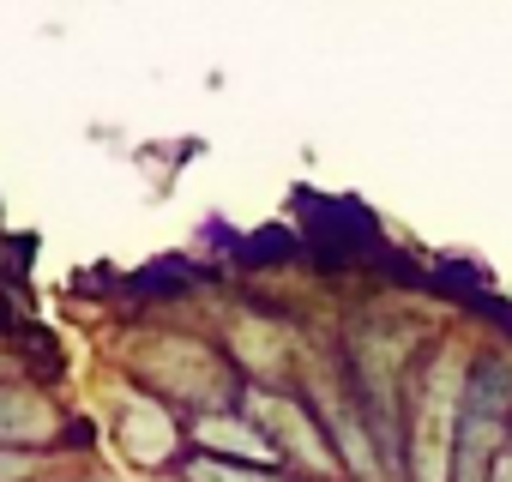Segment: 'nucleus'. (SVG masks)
Masks as SVG:
<instances>
[{
	"mask_svg": "<svg viewBox=\"0 0 512 482\" xmlns=\"http://www.w3.org/2000/svg\"><path fill=\"white\" fill-rule=\"evenodd\" d=\"M512 434V362L488 356L464 380L458 404V452H452V482H494V464Z\"/></svg>",
	"mask_w": 512,
	"mask_h": 482,
	"instance_id": "f257e3e1",
	"label": "nucleus"
},
{
	"mask_svg": "<svg viewBox=\"0 0 512 482\" xmlns=\"http://www.w3.org/2000/svg\"><path fill=\"white\" fill-rule=\"evenodd\" d=\"M458 404H464V368H458V356H440V362L428 368L422 404H416V452H410L416 482H452Z\"/></svg>",
	"mask_w": 512,
	"mask_h": 482,
	"instance_id": "f03ea898",
	"label": "nucleus"
},
{
	"mask_svg": "<svg viewBox=\"0 0 512 482\" xmlns=\"http://www.w3.org/2000/svg\"><path fill=\"white\" fill-rule=\"evenodd\" d=\"M49 434H55L49 398H37L31 386H0V446H43Z\"/></svg>",
	"mask_w": 512,
	"mask_h": 482,
	"instance_id": "7ed1b4c3",
	"label": "nucleus"
},
{
	"mask_svg": "<svg viewBox=\"0 0 512 482\" xmlns=\"http://www.w3.org/2000/svg\"><path fill=\"white\" fill-rule=\"evenodd\" d=\"M121 440H127V452H133L139 464H157V458L175 446V422H169L157 404L127 398V410H121Z\"/></svg>",
	"mask_w": 512,
	"mask_h": 482,
	"instance_id": "20e7f679",
	"label": "nucleus"
},
{
	"mask_svg": "<svg viewBox=\"0 0 512 482\" xmlns=\"http://www.w3.org/2000/svg\"><path fill=\"white\" fill-rule=\"evenodd\" d=\"M199 440H205V446H217V452H229V458H272V452H278L272 440H260L247 422H217V416H205V422H199Z\"/></svg>",
	"mask_w": 512,
	"mask_h": 482,
	"instance_id": "39448f33",
	"label": "nucleus"
},
{
	"mask_svg": "<svg viewBox=\"0 0 512 482\" xmlns=\"http://www.w3.org/2000/svg\"><path fill=\"white\" fill-rule=\"evenodd\" d=\"M260 410H266V416L284 428V440H290V446H302V458H308V464H320V470H326V446L314 440V428H308V416H302V410H290V404H272V398H266Z\"/></svg>",
	"mask_w": 512,
	"mask_h": 482,
	"instance_id": "423d86ee",
	"label": "nucleus"
},
{
	"mask_svg": "<svg viewBox=\"0 0 512 482\" xmlns=\"http://www.w3.org/2000/svg\"><path fill=\"white\" fill-rule=\"evenodd\" d=\"M187 476H193V482H278V476H266V470H247V464H217V458H199Z\"/></svg>",
	"mask_w": 512,
	"mask_h": 482,
	"instance_id": "0eeeda50",
	"label": "nucleus"
},
{
	"mask_svg": "<svg viewBox=\"0 0 512 482\" xmlns=\"http://www.w3.org/2000/svg\"><path fill=\"white\" fill-rule=\"evenodd\" d=\"M31 470V458L25 452H13V446H0V482H19Z\"/></svg>",
	"mask_w": 512,
	"mask_h": 482,
	"instance_id": "6e6552de",
	"label": "nucleus"
},
{
	"mask_svg": "<svg viewBox=\"0 0 512 482\" xmlns=\"http://www.w3.org/2000/svg\"><path fill=\"white\" fill-rule=\"evenodd\" d=\"M494 482H512V434H506V452H500V464H494Z\"/></svg>",
	"mask_w": 512,
	"mask_h": 482,
	"instance_id": "1a4fd4ad",
	"label": "nucleus"
}]
</instances>
